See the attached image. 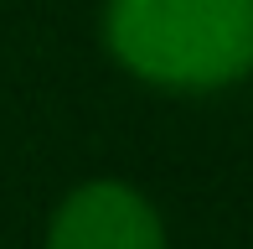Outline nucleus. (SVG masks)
Wrapping results in <instances>:
<instances>
[{
	"label": "nucleus",
	"mask_w": 253,
	"mask_h": 249,
	"mask_svg": "<svg viewBox=\"0 0 253 249\" xmlns=\"http://www.w3.org/2000/svg\"><path fill=\"white\" fill-rule=\"evenodd\" d=\"M103 42L140 83L212 94L253 73V0H103Z\"/></svg>",
	"instance_id": "1"
},
{
	"label": "nucleus",
	"mask_w": 253,
	"mask_h": 249,
	"mask_svg": "<svg viewBox=\"0 0 253 249\" xmlns=\"http://www.w3.org/2000/svg\"><path fill=\"white\" fill-rule=\"evenodd\" d=\"M47 249H166V223L140 187L98 177L57 202Z\"/></svg>",
	"instance_id": "2"
}]
</instances>
